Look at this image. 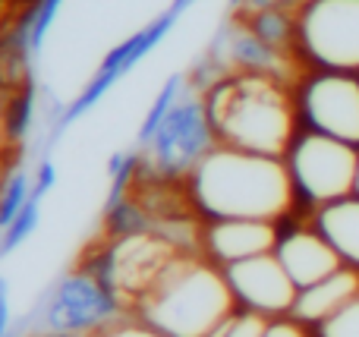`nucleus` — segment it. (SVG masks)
Masks as SVG:
<instances>
[{
  "instance_id": "nucleus-1",
  "label": "nucleus",
  "mask_w": 359,
  "mask_h": 337,
  "mask_svg": "<svg viewBox=\"0 0 359 337\" xmlns=\"http://www.w3.org/2000/svg\"><path fill=\"white\" fill-rule=\"evenodd\" d=\"M189 195L196 208L215 221H278L293 208L299 193L284 158L215 145L189 170Z\"/></svg>"
},
{
  "instance_id": "nucleus-2",
  "label": "nucleus",
  "mask_w": 359,
  "mask_h": 337,
  "mask_svg": "<svg viewBox=\"0 0 359 337\" xmlns=\"http://www.w3.org/2000/svg\"><path fill=\"white\" fill-rule=\"evenodd\" d=\"M217 145L287 158L297 142V104L278 79L240 73L215 85L205 104Z\"/></svg>"
},
{
  "instance_id": "nucleus-3",
  "label": "nucleus",
  "mask_w": 359,
  "mask_h": 337,
  "mask_svg": "<svg viewBox=\"0 0 359 337\" xmlns=\"http://www.w3.org/2000/svg\"><path fill=\"white\" fill-rule=\"evenodd\" d=\"M236 306L240 303L221 265L183 256L158 287L136 303V315L168 337H211Z\"/></svg>"
},
{
  "instance_id": "nucleus-4",
  "label": "nucleus",
  "mask_w": 359,
  "mask_h": 337,
  "mask_svg": "<svg viewBox=\"0 0 359 337\" xmlns=\"http://www.w3.org/2000/svg\"><path fill=\"white\" fill-rule=\"evenodd\" d=\"M359 149L325 132H303L287 151V167L297 183V193L316 205H331L353 195Z\"/></svg>"
},
{
  "instance_id": "nucleus-5",
  "label": "nucleus",
  "mask_w": 359,
  "mask_h": 337,
  "mask_svg": "<svg viewBox=\"0 0 359 337\" xmlns=\"http://www.w3.org/2000/svg\"><path fill=\"white\" fill-rule=\"evenodd\" d=\"M186 252L180 249L170 237L164 233H126L114 243V249L104 259V271H101V281L114 290V296L123 303H130L136 309V303L145 294L158 287L164 275L183 259Z\"/></svg>"
},
{
  "instance_id": "nucleus-6",
  "label": "nucleus",
  "mask_w": 359,
  "mask_h": 337,
  "mask_svg": "<svg viewBox=\"0 0 359 337\" xmlns=\"http://www.w3.org/2000/svg\"><path fill=\"white\" fill-rule=\"evenodd\" d=\"M306 57L331 73H359V0H309L299 16Z\"/></svg>"
},
{
  "instance_id": "nucleus-7",
  "label": "nucleus",
  "mask_w": 359,
  "mask_h": 337,
  "mask_svg": "<svg viewBox=\"0 0 359 337\" xmlns=\"http://www.w3.org/2000/svg\"><path fill=\"white\" fill-rule=\"evenodd\" d=\"M120 319V300L98 275H73L54 290L44 322L54 334H92Z\"/></svg>"
},
{
  "instance_id": "nucleus-8",
  "label": "nucleus",
  "mask_w": 359,
  "mask_h": 337,
  "mask_svg": "<svg viewBox=\"0 0 359 337\" xmlns=\"http://www.w3.org/2000/svg\"><path fill=\"white\" fill-rule=\"evenodd\" d=\"M299 111L316 132L359 149V79L353 73H318L306 82Z\"/></svg>"
},
{
  "instance_id": "nucleus-9",
  "label": "nucleus",
  "mask_w": 359,
  "mask_h": 337,
  "mask_svg": "<svg viewBox=\"0 0 359 337\" xmlns=\"http://www.w3.org/2000/svg\"><path fill=\"white\" fill-rule=\"evenodd\" d=\"M224 275H227L230 290H233L236 303L243 309H255V312L268 315V319L293 312L299 287L293 284V277L287 275V268L280 265V259L274 252L227 265Z\"/></svg>"
},
{
  "instance_id": "nucleus-10",
  "label": "nucleus",
  "mask_w": 359,
  "mask_h": 337,
  "mask_svg": "<svg viewBox=\"0 0 359 337\" xmlns=\"http://www.w3.org/2000/svg\"><path fill=\"white\" fill-rule=\"evenodd\" d=\"M278 227L274 221H252V218H224L205 231V246H208L211 262L221 268L246 259L265 256L278 249Z\"/></svg>"
},
{
  "instance_id": "nucleus-11",
  "label": "nucleus",
  "mask_w": 359,
  "mask_h": 337,
  "mask_svg": "<svg viewBox=\"0 0 359 337\" xmlns=\"http://www.w3.org/2000/svg\"><path fill=\"white\" fill-rule=\"evenodd\" d=\"M274 256L280 259V265L287 268V275L293 277L299 290L312 287L328 275H334L337 268H344L341 252L334 249V243L322 231H290L287 237L278 240Z\"/></svg>"
},
{
  "instance_id": "nucleus-12",
  "label": "nucleus",
  "mask_w": 359,
  "mask_h": 337,
  "mask_svg": "<svg viewBox=\"0 0 359 337\" xmlns=\"http://www.w3.org/2000/svg\"><path fill=\"white\" fill-rule=\"evenodd\" d=\"M356 296H359V268L344 265V268H337L334 275H328L325 281L299 290L290 315L299 319L303 325H325V322L334 319L337 312H344Z\"/></svg>"
},
{
  "instance_id": "nucleus-13",
  "label": "nucleus",
  "mask_w": 359,
  "mask_h": 337,
  "mask_svg": "<svg viewBox=\"0 0 359 337\" xmlns=\"http://www.w3.org/2000/svg\"><path fill=\"white\" fill-rule=\"evenodd\" d=\"M318 231L334 243V249L341 252V259L347 265L359 268V199L331 202L318 212Z\"/></svg>"
},
{
  "instance_id": "nucleus-14",
  "label": "nucleus",
  "mask_w": 359,
  "mask_h": 337,
  "mask_svg": "<svg viewBox=\"0 0 359 337\" xmlns=\"http://www.w3.org/2000/svg\"><path fill=\"white\" fill-rule=\"evenodd\" d=\"M268 315L255 312V309H236L230 319H224L217 325V331L211 337H265L268 331Z\"/></svg>"
},
{
  "instance_id": "nucleus-15",
  "label": "nucleus",
  "mask_w": 359,
  "mask_h": 337,
  "mask_svg": "<svg viewBox=\"0 0 359 337\" xmlns=\"http://www.w3.org/2000/svg\"><path fill=\"white\" fill-rule=\"evenodd\" d=\"M318 337H359V296L350 303L344 312L318 325Z\"/></svg>"
},
{
  "instance_id": "nucleus-16",
  "label": "nucleus",
  "mask_w": 359,
  "mask_h": 337,
  "mask_svg": "<svg viewBox=\"0 0 359 337\" xmlns=\"http://www.w3.org/2000/svg\"><path fill=\"white\" fill-rule=\"evenodd\" d=\"M86 337H168V334H161L158 328L145 325L142 319H136V322H120L117 319V322H111V325L98 328V331H92Z\"/></svg>"
},
{
  "instance_id": "nucleus-17",
  "label": "nucleus",
  "mask_w": 359,
  "mask_h": 337,
  "mask_svg": "<svg viewBox=\"0 0 359 337\" xmlns=\"http://www.w3.org/2000/svg\"><path fill=\"white\" fill-rule=\"evenodd\" d=\"M265 337H309V331H306V325L299 319H271L268 322V331Z\"/></svg>"
},
{
  "instance_id": "nucleus-18",
  "label": "nucleus",
  "mask_w": 359,
  "mask_h": 337,
  "mask_svg": "<svg viewBox=\"0 0 359 337\" xmlns=\"http://www.w3.org/2000/svg\"><path fill=\"white\" fill-rule=\"evenodd\" d=\"M6 325H10V303H6V287L0 281V337L6 334Z\"/></svg>"
},
{
  "instance_id": "nucleus-19",
  "label": "nucleus",
  "mask_w": 359,
  "mask_h": 337,
  "mask_svg": "<svg viewBox=\"0 0 359 337\" xmlns=\"http://www.w3.org/2000/svg\"><path fill=\"white\" fill-rule=\"evenodd\" d=\"M6 139H10V123H6V111L0 107V151H4Z\"/></svg>"
},
{
  "instance_id": "nucleus-20",
  "label": "nucleus",
  "mask_w": 359,
  "mask_h": 337,
  "mask_svg": "<svg viewBox=\"0 0 359 337\" xmlns=\"http://www.w3.org/2000/svg\"><path fill=\"white\" fill-rule=\"evenodd\" d=\"M353 195L359 199V164H356V183H353Z\"/></svg>"
},
{
  "instance_id": "nucleus-21",
  "label": "nucleus",
  "mask_w": 359,
  "mask_h": 337,
  "mask_svg": "<svg viewBox=\"0 0 359 337\" xmlns=\"http://www.w3.org/2000/svg\"><path fill=\"white\" fill-rule=\"evenodd\" d=\"M0 199H4V193H0Z\"/></svg>"
}]
</instances>
